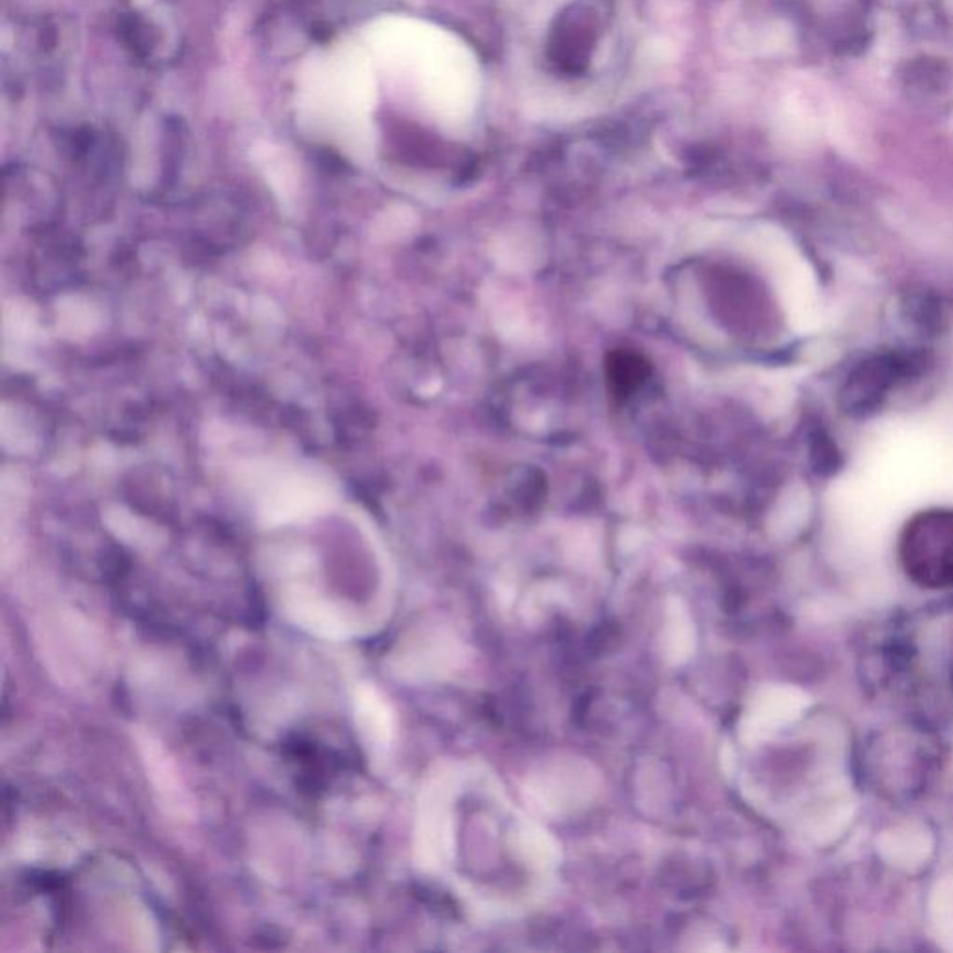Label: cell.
<instances>
[{
	"label": "cell",
	"mask_w": 953,
	"mask_h": 953,
	"mask_svg": "<svg viewBox=\"0 0 953 953\" xmlns=\"http://www.w3.org/2000/svg\"><path fill=\"white\" fill-rule=\"evenodd\" d=\"M899 562L913 583L923 589L953 586V511L916 514L899 536Z\"/></svg>",
	"instance_id": "cell-1"
},
{
	"label": "cell",
	"mask_w": 953,
	"mask_h": 953,
	"mask_svg": "<svg viewBox=\"0 0 953 953\" xmlns=\"http://www.w3.org/2000/svg\"><path fill=\"white\" fill-rule=\"evenodd\" d=\"M928 365V355L918 349L868 356L846 376L838 392V406L846 416L867 418L883 406L894 387L920 376Z\"/></svg>",
	"instance_id": "cell-2"
},
{
	"label": "cell",
	"mask_w": 953,
	"mask_h": 953,
	"mask_svg": "<svg viewBox=\"0 0 953 953\" xmlns=\"http://www.w3.org/2000/svg\"><path fill=\"white\" fill-rule=\"evenodd\" d=\"M289 615L312 634L330 639H341L349 636L350 623L336 605L328 604L325 600L310 598V596H294L287 604Z\"/></svg>",
	"instance_id": "cell-3"
},
{
	"label": "cell",
	"mask_w": 953,
	"mask_h": 953,
	"mask_svg": "<svg viewBox=\"0 0 953 953\" xmlns=\"http://www.w3.org/2000/svg\"><path fill=\"white\" fill-rule=\"evenodd\" d=\"M356 717L358 724L362 729L363 735H368L371 743L384 745L392 732V717L390 710L384 705V700L379 697V693L371 687H362L356 697Z\"/></svg>",
	"instance_id": "cell-4"
},
{
	"label": "cell",
	"mask_w": 953,
	"mask_h": 953,
	"mask_svg": "<svg viewBox=\"0 0 953 953\" xmlns=\"http://www.w3.org/2000/svg\"><path fill=\"white\" fill-rule=\"evenodd\" d=\"M811 462L814 472L817 475H822V477H833L844 466V456H841L840 449L836 445L835 440L827 432H823V430H817V432L812 434Z\"/></svg>",
	"instance_id": "cell-5"
},
{
	"label": "cell",
	"mask_w": 953,
	"mask_h": 953,
	"mask_svg": "<svg viewBox=\"0 0 953 953\" xmlns=\"http://www.w3.org/2000/svg\"><path fill=\"white\" fill-rule=\"evenodd\" d=\"M907 313L915 325L922 326L923 330H937L941 323V305L937 304L931 297H913L907 302Z\"/></svg>",
	"instance_id": "cell-6"
}]
</instances>
